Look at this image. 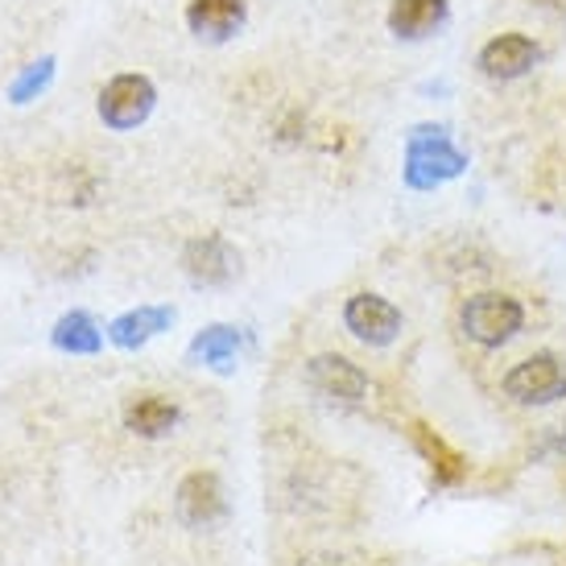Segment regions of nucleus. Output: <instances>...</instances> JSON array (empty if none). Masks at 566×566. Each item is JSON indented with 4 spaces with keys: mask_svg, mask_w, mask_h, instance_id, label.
I'll return each instance as SVG.
<instances>
[{
    "mask_svg": "<svg viewBox=\"0 0 566 566\" xmlns=\"http://www.w3.org/2000/svg\"><path fill=\"white\" fill-rule=\"evenodd\" d=\"M504 394L521 401V406H554L566 397V360L537 352L530 360H521L517 368H509L504 377Z\"/></svg>",
    "mask_w": 566,
    "mask_h": 566,
    "instance_id": "f03ea898",
    "label": "nucleus"
},
{
    "mask_svg": "<svg viewBox=\"0 0 566 566\" xmlns=\"http://www.w3.org/2000/svg\"><path fill=\"white\" fill-rule=\"evenodd\" d=\"M558 447H563V451H566V426H563V434H558Z\"/></svg>",
    "mask_w": 566,
    "mask_h": 566,
    "instance_id": "a211bd4d",
    "label": "nucleus"
},
{
    "mask_svg": "<svg viewBox=\"0 0 566 566\" xmlns=\"http://www.w3.org/2000/svg\"><path fill=\"white\" fill-rule=\"evenodd\" d=\"M459 323H463V335L475 339L480 347H501L521 331L525 311H521L517 298H509V294H492V290H488V294H472V298L463 302Z\"/></svg>",
    "mask_w": 566,
    "mask_h": 566,
    "instance_id": "f257e3e1",
    "label": "nucleus"
},
{
    "mask_svg": "<svg viewBox=\"0 0 566 566\" xmlns=\"http://www.w3.org/2000/svg\"><path fill=\"white\" fill-rule=\"evenodd\" d=\"M413 442H418V451H422V459L430 463V472H434V484L442 488H455L463 475H468V459L459 455L455 447H447V442L430 430V426H413Z\"/></svg>",
    "mask_w": 566,
    "mask_h": 566,
    "instance_id": "9b49d317",
    "label": "nucleus"
},
{
    "mask_svg": "<svg viewBox=\"0 0 566 566\" xmlns=\"http://www.w3.org/2000/svg\"><path fill=\"white\" fill-rule=\"evenodd\" d=\"M534 63H537V46L534 38H525V33H501V38H492L480 50V71H484L488 80H517Z\"/></svg>",
    "mask_w": 566,
    "mask_h": 566,
    "instance_id": "0eeeda50",
    "label": "nucleus"
},
{
    "mask_svg": "<svg viewBox=\"0 0 566 566\" xmlns=\"http://www.w3.org/2000/svg\"><path fill=\"white\" fill-rule=\"evenodd\" d=\"M298 566H352L347 558H335V554H311V558H302Z\"/></svg>",
    "mask_w": 566,
    "mask_h": 566,
    "instance_id": "f3484780",
    "label": "nucleus"
},
{
    "mask_svg": "<svg viewBox=\"0 0 566 566\" xmlns=\"http://www.w3.org/2000/svg\"><path fill=\"white\" fill-rule=\"evenodd\" d=\"M459 170H463V158H459L442 137H434V142L413 137V145H409V182L434 187L439 178H451V174H459Z\"/></svg>",
    "mask_w": 566,
    "mask_h": 566,
    "instance_id": "1a4fd4ad",
    "label": "nucleus"
},
{
    "mask_svg": "<svg viewBox=\"0 0 566 566\" xmlns=\"http://www.w3.org/2000/svg\"><path fill=\"white\" fill-rule=\"evenodd\" d=\"M182 269L190 273V282L199 285H223L237 277L240 269V256L237 249L220 237H199L190 240L187 252H182Z\"/></svg>",
    "mask_w": 566,
    "mask_h": 566,
    "instance_id": "423d86ee",
    "label": "nucleus"
},
{
    "mask_svg": "<svg viewBox=\"0 0 566 566\" xmlns=\"http://www.w3.org/2000/svg\"><path fill=\"white\" fill-rule=\"evenodd\" d=\"M170 327V311H133V315H125V318H116L112 323V339L120 347H137V344H145L149 335H158V331H166Z\"/></svg>",
    "mask_w": 566,
    "mask_h": 566,
    "instance_id": "4468645a",
    "label": "nucleus"
},
{
    "mask_svg": "<svg viewBox=\"0 0 566 566\" xmlns=\"http://www.w3.org/2000/svg\"><path fill=\"white\" fill-rule=\"evenodd\" d=\"M187 21L199 38L223 42L244 25V0H190Z\"/></svg>",
    "mask_w": 566,
    "mask_h": 566,
    "instance_id": "9d476101",
    "label": "nucleus"
},
{
    "mask_svg": "<svg viewBox=\"0 0 566 566\" xmlns=\"http://www.w3.org/2000/svg\"><path fill=\"white\" fill-rule=\"evenodd\" d=\"M174 422H178V406L166 401L161 394H142L137 401H128L125 409V426L142 439H161L170 434Z\"/></svg>",
    "mask_w": 566,
    "mask_h": 566,
    "instance_id": "ddd939ff",
    "label": "nucleus"
},
{
    "mask_svg": "<svg viewBox=\"0 0 566 566\" xmlns=\"http://www.w3.org/2000/svg\"><path fill=\"white\" fill-rule=\"evenodd\" d=\"M154 112V83L145 75H116L99 92V116L112 128H137Z\"/></svg>",
    "mask_w": 566,
    "mask_h": 566,
    "instance_id": "7ed1b4c3",
    "label": "nucleus"
},
{
    "mask_svg": "<svg viewBox=\"0 0 566 566\" xmlns=\"http://www.w3.org/2000/svg\"><path fill=\"white\" fill-rule=\"evenodd\" d=\"M306 380H311L315 394L331 397L339 406H360L364 397H368V377L347 356H335V352L315 356V360L306 364Z\"/></svg>",
    "mask_w": 566,
    "mask_h": 566,
    "instance_id": "39448f33",
    "label": "nucleus"
},
{
    "mask_svg": "<svg viewBox=\"0 0 566 566\" xmlns=\"http://www.w3.org/2000/svg\"><path fill=\"white\" fill-rule=\"evenodd\" d=\"M447 21V0H394L389 30L397 38H426Z\"/></svg>",
    "mask_w": 566,
    "mask_h": 566,
    "instance_id": "f8f14e48",
    "label": "nucleus"
},
{
    "mask_svg": "<svg viewBox=\"0 0 566 566\" xmlns=\"http://www.w3.org/2000/svg\"><path fill=\"white\" fill-rule=\"evenodd\" d=\"M195 356L203 364H216V368H228V364L237 360V331L232 327H207L195 347H190Z\"/></svg>",
    "mask_w": 566,
    "mask_h": 566,
    "instance_id": "2eb2a0df",
    "label": "nucleus"
},
{
    "mask_svg": "<svg viewBox=\"0 0 566 566\" xmlns=\"http://www.w3.org/2000/svg\"><path fill=\"white\" fill-rule=\"evenodd\" d=\"M59 347H71V352H95L99 347V335H95L92 318L87 315H71L59 323Z\"/></svg>",
    "mask_w": 566,
    "mask_h": 566,
    "instance_id": "dca6fc26",
    "label": "nucleus"
},
{
    "mask_svg": "<svg viewBox=\"0 0 566 566\" xmlns=\"http://www.w3.org/2000/svg\"><path fill=\"white\" fill-rule=\"evenodd\" d=\"M178 517L187 525H211L223 513V488L216 472H190L178 484Z\"/></svg>",
    "mask_w": 566,
    "mask_h": 566,
    "instance_id": "6e6552de",
    "label": "nucleus"
},
{
    "mask_svg": "<svg viewBox=\"0 0 566 566\" xmlns=\"http://www.w3.org/2000/svg\"><path fill=\"white\" fill-rule=\"evenodd\" d=\"M344 323L360 344L385 347L394 344L401 331V311L380 294H352L344 306Z\"/></svg>",
    "mask_w": 566,
    "mask_h": 566,
    "instance_id": "20e7f679",
    "label": "nucleus"
}]
</instances>
